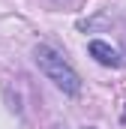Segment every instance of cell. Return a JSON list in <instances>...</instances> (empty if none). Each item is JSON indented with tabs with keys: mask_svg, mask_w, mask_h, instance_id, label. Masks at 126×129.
<instances>
[{
	"mask_svg": "<svg viewBox=\"0 0 126 129\" xmlns=\"http://www.w3.org/2000/svg\"><path fill=\"white\" fill-rule=\"evenodd\" d=\"M33 60H36V66H39V72H42L48 81H54V87H60L63 93L75 96V93L81 90V78H78V72L66 63L63 54L54 51L51 45H36V48H33Z\"/></svg>",
	"mask_w": 126,
	"mask_h": 129,
	"instance_id": "1",
	"label": "cell"
},
{
	"mask_svg": "<svg viewBox=\"0 0 126 129\" xmlns=\"http://www.w3.org/2000/svg\"><path fill=\"white\" fill-rule=\"evenodd\" d=\"M90 54H93L102 66H120L123 63V57H120L108 42H102V39H93V42H90Z\"/></svg>",
	"mask_w": 126,
	"mask_h": 129,
	"instance_id": "2",
	"label": "cell"
}]
</instances>
